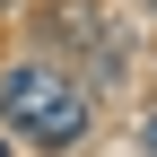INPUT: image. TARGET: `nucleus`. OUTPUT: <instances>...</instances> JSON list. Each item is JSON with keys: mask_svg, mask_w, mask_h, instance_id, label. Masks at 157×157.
<instances>
[{"mask_svg": "<svg viewBox=\"0 0 157 157\" xmlns=\"http://www.w3.org/2000/svg\"><path fill=\"white\" fill-rule=\"evenodd\" d=\"M0 122L44 148H78L87 140V87L52 61H17V70H0Z\"/></svg>", "mask_w": 157, "mask_h": 157, "instance_id": "obj_1", "label": "nucleus"}, {"mask_svg": "<svg viewBox=\"0 0 157 157\" xmlns=\"http://www.w3.org/2000/svg\"><path fill=\"white\" fill-rule=\"evenodd\" d=\"M140 140H148V157H157V105H148V122H140Z\"/></svg>", "mask_w": 157, "mask_h": 157, "instance_id": "obj_2", "label": "nucleus"}, {"mask_svg": "<svg viewBox=\"0 0 157 157\" xmlns=\"http://www.w3.org/2000/svg\"><path fill=\"white\" fill-rule=\"evenodd\" d=\"M0 157H9V140H0Z\"/></svg>", "mask_w": 157, "mask_h": 157, "instance_id": "obj_3", "label": "nucleus"}, {"mask_svg": "<svg viewBox=\"0 0 157 157\" xmlns=\"http://www.w3.org/2000/svg\"><path fill=\"white\" fill-rule=\"evenodd\" d=\"M148 9H157V0H148Z\"/></svg>", "mask_w": 157, "mask_h": 157, "instance_id": "obj_4", "label": "nucleus"}]
</instances>
